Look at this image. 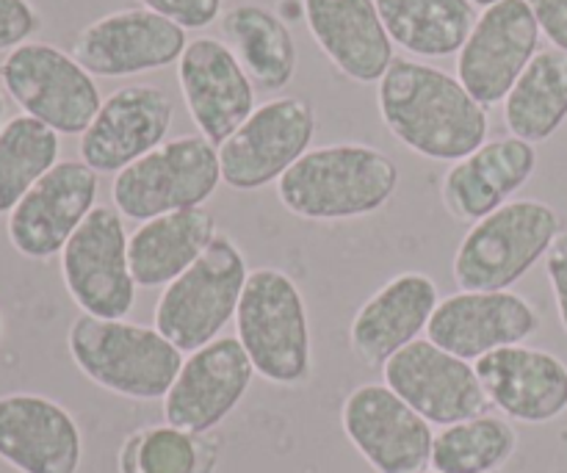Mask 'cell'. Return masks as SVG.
Returning <instances> with one entry per match:
<instances>
[{
    "instance_id": "1",
    "label": "cell",
    "mask_w": 567,
    "mask_h": 473,
    "mask_svg": "<svg viewBox=\"0 0 567 473\" xmlns=\"http://www.w3.org/2000/svg\"><path fill=\"white\" fill-rule=\"evenodd\" d=\"M377 109L404 147L430 161L457 164L480 150L491 131L487 109L460 78L399 55L377 86Z\"/></svg>"
},
{
    "instance_id": "2",
    "label": "cell",
    "mask_w": 567,
    "mask_h": 473,
    "mask_svg": "<svg viewBox=\"0 0 567 473\" xmlns=\"http://www.w3.org/2000/svg\"><path fill=\"white\" fill-rule=\"evenodd\" d=\"M399 188V166L371 144L308 150L277 181L282 208L308 222L363 219L385 208Z\"/></svg>"
},
{
    "instance_id": "3",
    "label": "cell",
    "mask_w": 567,
    "mask_h": 473,
    "mask_svg": "<svg viewBox=\"0 0 567 473\" xmlns=\"http://www.w3.org/2000/svg\"><path fill=\"white\" fill-rule=\"evenodd\" d=\"M72 363L86 380L116 397L155 402L169 393L183 352L155 327L81 313L66 332Z\"/></svg>"
},
{
    "instance_id": "4",
    "label": "cell",
    "mask_w": 567,
    "mask_h": 473,
    "mask_svg": "<svg viewBox=\"0 0 567 473\" xmlns=\"http://www.w3.org/2000/svg\"><path fill=\"white\" fill-rule=\"evenodd\" d=\"M236 332L255 374L271 385H302L313 371L308 305L286 271L269 266L249 271L236 310Z\"/></svg>"
},
{
    "instance_id": "5",
    "label": "cell",
    "mask_w": 567,
    "mask_h": 473,
    "mask_svg": "<svg viewBox=\"0 0 567 473\" xmlns=\"http://www.w3.org/2000/svg\"><path fill=\"white\" fill-rule=\"evenodd\" d=\"M563 230L557 210L540 199H513L474 222L454 255L452 275L463 291H509L546 258Z\"/></svg>"
},
{
    "instance_id": "6",
    "label": "cell",
    "mask_w": 567,
    "mask_h": 473,
    "mask_svg": "<svg viewBox=\"0 0 567 473\" xmlns=\"http://www.w3.org/2000/svg\"><path fill=\"white\" fill-rule=\"evenodd\" d=\"M247 277L241 249L230 236L216 233L208 249L158 297L155 330L181 352L192 354L208 347L236 319Z\"/></svg>"
},
{
    "instance_id": "7",
    "label": "cell",
    "mask_w": 567,
    "mask_h": 473,
    "mask_svg": "<svg viewBox=\"0 0 567 473\" xmlns=\"http://www.w3.org/2000/svg\"><path fill=\"white\" fill-rule=\"evenodd\" d=\"M219 183V150L205 136H177L122 169L111 199L125 219L150 222L175 210L205 208Z\"/></svg>"
},
{
    "instance_id": "8",
    "label": "cell",
    "mask_w": 567,
    "mask_h": 473,
    "mask_svg": "<svg viewBox=\"0 0 567 473\" xmlns=\"http://www.w3.org/2000/svg\"><path fill=\"white\" fill-rule=\"evenodd\" d=\"M0 83L22 109L59 136H83L103 97L75 55L48 42H25L9 50L0 64Z\"/></svg>"
},
{
    "instance_id": "9",
    "label": "cell",
    "mask_w": 567,
    "mask_h": 473,
    "mask_svg": "<svg viewBox=\"0 0 567 473\" xmlns=\"http://www.w3.org/2000/svg\"><path fill=\"white\" fill-rule=\"evenodd\" d=\"M61 280L72 302L97 319H125L136 305L127 233L116 208L97 205L61 253Z\"/></svg>"
},
{
    "instance_id": "10",
    "label": "cell",
    "mask_w": 567,
    "mask_h": 473,
    "mask_svg": "<svg viewBox=\"0 0 567 473\" xmlns=\"http://www.w3.org/2000/svg\"><path fill=\"white\" fill-rule=\"evenodd\" d=\"M316 136V111L305 97H275L255 105L241 127L219 147L221 183L255 192L277 183Z\"/></svg>"
},
{
    "instance_id": "11",
    "label": "cell",
    "mask_w": 567,
    "mask_h": 473,
    "mask_svg": "<svg viewBox=\"0 0 567 473\" xmlns=\"http://www.w3.org/2000/svg\"><path fill=\"white\" fill-rule=\"evenodd\" d=\"M540 25L526 0H498L482 9L457 55V78L485 109L504 103L537 55Z\"/></svg>"
},
{
    "instance_id": "12",
    "label": "cell",
    "mask_w": 567,
    "mask_h": 473,
    "mask_svg": "<svg viewBox=\"0 0 567 473\" xmlns=\"http://www.w3.org/2000/svg\"><path fill=\"white\" fill-rule=\"evenodd\" d=\"M343 435L377 473L430 469L435 432L402 397L380 382L354 388L341 408Z\"/></svg>"
},
{
    "instance_id": "13",
    "label": "cell",
    "mask_w": 567,
    "mask_h": 473,
    "mask_svg": "<svg viewBox=\"0 0 567 473\" xmlns=\"http://www.w3.org/2000/svg\"><path fill=\"white\" fill-rule=\"evenodd\" d=\"M100 177L83 161H59L6 222L9 244L31 260H50L64 253L86 216L97 208Z\"/></svg>"
},
{
    "instance_id": "14",
    "label": "cell",
    "mask_w": 567,
    "mask_h": 473,
    "mask_svg": "<svg viewBox=\"0 0 567 473\" xmlns=\"http://www.w3.org/2000/svg\"><path fill=\"white\" fill-rule=\"evenodd\" d=\"M382 377L396 397L435 426L476 419L491 404L474 366L457 354L443 352L430 338H419L393 354L382 366Z\"/></svg>"
},
{
    "instance_id": "15",
    "label": "cell",
    "mask_w": 567,
    "mask_h": 473,
    "mask_svg": "<svg viewBox=\"0 0 567 473\" xmlns=\"http://www.w3.org/2000/svg\"><path fill=\"white\" fill-rule=\"evenodd\" d=\"M188 39L181 25L150 9H122L89 22L72 55L89 75L127 78L181 61Z\"/></svg>"
},
{
    "instance_id": "16",
    "label": "cell",
    "mask_w": 567,
    "mask_h": 473,
    "mask_svg": "<svg viewBox=\"0 0 567 473\" xmlns=\"http://www.w3.org/2000/svg\"><path fill=\"white\" fill-rule=\"evenodd\" d=\"M175 105L161 86L131 83L103 100L92 125L83 131L78 153L97 175H120L166 142Z\"/></svg>"
},
{
    "instance_id": "17",
    "label": "cell",
    "mask_w": 567,
    "mask_h": 473,
    "mask_svg": "<svg viewBox=\"0 0 567 473\" xmlns=\"http://www.w3.org/2000/svg\"><path fill=\"white\" fill-rule=\"evenodd\" d=\"M255 366L238 338H216L183 360L175 385L164 397V421L177 430L210 435L241 404Z\"/></svg>"
},
{
    "instance_id": "18",
    "label": "cell",
    "mask_w": 567,
    "mask_h": 473,
    "mask_svg": "<svg viewBox=\"0 0 567 473\" xmlns=\"http://www.w3.org/2000/svg\"><path fill=\"white\" fill-rule=\"evenodd\" d=\"M183 103L199 136L221 147L255 111V83L227 42L197 37L177 61Z\"/></svg>"
},
{
    "instance_id": "19",
    "label": "cell",
    "mask_w": 567,
    "mask_h": 473,
    "mask_svg": "<svg viewBox=\"0 0 567 473\" xmlns=\"http://www.w3.org/2000/svg\"><path fill=\"white\" fill-rule=\"evenodd\" d=\"M540 327L535 305L515 291H460L441 299L426 336L443 352L480 360L504 347H518Z\"/></svg>"
},
{
    "instance_id": "20",
    "label": "cell",
    "mask_w": 567,
    "mask_h": 473,
    "mask_svg": "<svg viewBox=\"0 0 567 473\" xmlns=\"http://www.w3.org/2000/svg\"><path fill=\"white\" fill-rule=\"evenodd\" d=\"M0 460L17 473H78L83 435L64 404L39 393L0 397Z\"/></svg>"
},
{
    "instance_id": "21",
    "label": "cell",
    "mask_w": 567,
    "mask_h": 473,
    "mask_svg": "<svg viewBox=\"0 0 567 473\" xmlns=\"http://www.w3.org/2000/svg\"><path fill=\"white\" fill-rule=\"evenodd\" d=\"M487 402L509 421L548 424L567 410V366L546 349L504 347L476 360Z\"/></svg>"
},
{
    "instance_id": "22",
    "label": "cell",
    "mask_w": 567,
    "mask_h": 473,
    "mask_svg": "<svg viewBox=\"0 0 567 473\" xmlns=\"http://www.w3.org/2000/svg\"><path fill=\"white\" fill-rule=\"evenodd\" d=\"M437 286L424 271H402L388 280L349 325V347L369 369H382L388 360L430 327L437 308Z\"/></svg>"
},
{
    "instance_id": "23",
    "label": "cell",
    "mask_w": 567,
    "mask_h": 473,
    "mask_svg": "<svg viewBox=\"0 0 567 473\" xmlns=\"http://www.w3.org/2000/svg\"><path fill=\"white\" fill-rule=\"evenodd\" d=\"M305 20L321 53L347 78L380 83L393 55L374 0H302Z\"/></svg>"
},
{
    "instance_id": "24",
    "label": "cell",
    "mask_w": 567,
    "mask_h": 473,
    "mask_svg": "<svg viewBox=\"0 0 567 473\" xmlns=\"http://www.w3.org/2000/svg\"><path fill=\"white\" fill-rule=\"evenodd\" d=\"M537 169L535 144L524 138H493L465 155L443 177V205L457 222H480L507 205Z\"/></svg>"
},
{
    "instance_id": "25",
    "label": "cell",
    "mask_w": 567,
    "mask_h": 473,
    "mask_svg": "<svg viewBox=\"0 0 567 473\" xmlns=\"http://www.w3.org/2000/svg\"><path fill=\"white\" fill-rule=\"evenodd\" d=\"M216 238L208 208L175 210L142 222L127 238V260L138 288H161L183 275Z\"/></svg>"
},
{
    "instance_id": "26",
    "label": "cell",
    "mask_w": 567,
    "mask_h": 473,
    "mask_svg": "<svg viewBox=\"0 0 567 473\" xmlns=\"http://www.w3.org/2000/svg\"><path fill=\"white\" fill-rule=\"evenodd\" d=\"M227 48L255 89L280 92L297 75V42L282 17L260 3H238L221 14Z\"/></svg>"
},
{
    "instance_id": "27",
    "label": "cell",
    "mask_w": 567,
    "mask_h": 473,
    "mask_svg": "<svg viewBox=\"0 0 567 473\" xmlns=\"http://www.w3.org/2000/svg\"><path fill=\"white\" fill-rule=\"evenodd\" d=\"M388 37L419 59L460 53L476 22L471 0H374Z\"/></svg>"
},
{
    "instance_id": "28",
    "label": "cell",
    "mask_w": 567,
    "mask_h": 473,
    "mask_svg": "<svg viewBox=\"0 0 567 473\" xmlns=\"http://www.w3.org/2000/svg\"><path fill=\"white\" fill-rule=\"evenodd\" d=\"M567 120V53L537 50L504 100V125L529 144L548 142Z\"/></svg>"
},
{
    "instance_id": "29",
    "label": "cell",
    "mask_w": 567,
    "mask_h": 473,
    "mask_svg": "<svg viewBox=\"0 0 567 473\" xmlns=\"http://www.w3.org/2000/svg\"><path fill=\"white\" fill-rule=\"evenodd\" d=\"M219 441L172 424L142 426L120 446V473H214Z\"/></svg>"
},
{
    "instance_id": "30",
    "label": "cell",
    "mask_w": 567,
    "mask_h": 473,
    "mask_svg": "<svg viewBox=\"0 0 567 473\" xmlns=\"http://www.w3.org/2000/svg\"><path fill=\"white\" fill-rule=\"evenodd\" d=\"M61 138L33 116L20 114L0 127V216H9L22 197L59 164Z\"/></svg>"
},
{
    "instance_id": "31",
    "label": "cell",
    "mask_w": 567,
    "mask_h": 473,
    "mask_svg": "<svg viewBox=\"0 0 567 473\" xmlns=\"http://www.w3.org/2000/svg\"><path fill=\"white\" fill-rule=\"evenodd\" d=\"M518 449V432L502 415H476L443 426L432 443L435 473H496Z\"/></svg>"
},
{
    "instance_id": "32",
    "label": "cell",
    "mask_w": 567,
    "mask_h": 473,
    "mask_svg": "<svg viewBox=\"0 0 567 473\" xmlns=\"http://www.w3.org/2000/svg\"><path fill=\"white\" fill-rule=\"evenodd\" d=\"M144 9L166 17L183 31H199L219 20L221 0H142Z\"/></svg>"
},
{
    "instance_id": "33",
    "label": "cell",
    "mask_w": 567,
    "mask_h": 473,
    "mask_svg": "<svg viewBox=\"0 0 567 473\" xmlns=\"http://www.w3.org/2000/svg\"><path fill=\"white\" fill-rule=\"evenodd\" d=\"M42 17L31 0H0V50H14L31 42Z\"/></svg>"
},
{
    "instance_id": "34",
    "label": "cell",
    "mask_w": 567,
    "mask_h": 473,
    "mask_svg": "<svg viewBox=\"0 0 567 473\" xmlns=\"http://www.w3.org/2000/svg\"><path fill=\"white\" fill-rule=\"evenodd\" d=\"M546 275L548 282H551L559 321H563V330L567 332V230H559L551 249H548Z\"/></svg>"
},
{
    "instance_id": "35",
    "label": "cell",
    "mask_w": 567,
    "mask_h": 473,
    "mask_svg": "<svg viewBox=\"0 0 567 473\" xmlns=\"http://www.w3.org/2000/svg\"><path fill=\"white\" fill-rule=\"evenodd\" d=\"M526 3L540 25V33H546L554 48L567 53V0H526Z\"/></svg>"
},
{
    "instance_id": "36",
    "label": "cell",
    "mask_w": 567,
    "mask_h": 473,
    "mask_svg": "<svg viewBox=\"0 0 567 473\" xmlns=\"http://www.w3.org/2000/svg\"><path fill=\"white\" fill-rule=\"evenodd\" d=\"M471 3H474V6H480V9H487V6L498 3V0H471Z\"/></svg>"
},
{
    "instance_id": "37",
    "label": "cell",
    "mask_w": 567,
    "mask_h": 473,
    "mask_svg": "<svg viewBox=\"0 0 567 473\" xmlns=\"http://www.w3.org/2000/svg\"><path fill=\"white\" fill-rule=\"evenodd\" d=\"M3 116H6V103H3V92H0V127L6 125V122H3Z\"/></svg>"
},
{
    "instance_id": "38",
    "label": "cell",
    "mask_w": 567,
    "mask_h": 473,
    "mask_svg": "<svg viewBox=\"0 0 567 473\" xmlns=\"http://www.w3.org/2000/svg\"><path fill=\"white\" fill-rule=\"evenodd\" d=\"M0 338H3V319H0Z\"/></svg>"
},
{
    "instance_id": "39",
    "label": "cell",
    "mask_w": 567,
    "mask_h": 473,
    "mask_svg": "<svg viewBox=\"0 0 567 473\" xmlns=\"http://www.w3.org/2000/svg\"><path fill=\"white\" fill-rule=\"evenodd\" d=\"M421 473H435V471H421Z\"/></svg>"
}]
</instances>
